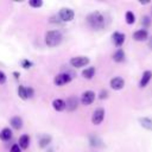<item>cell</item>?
I'll list each match as a JSON object with an SVG mask.
<instances>
[{
    "label": "cell",
    "mask_w": 152,
    "mask_h": 152,
    "mask_svg": "<svg viewBox=\"0 0 152 152\" xmlns=\"http://www.w3.org/2000/svg\"><path fill=\"white\" fill-rule=\"evenodd\" d=\"M151 78H152V71H151V70H146V71H144V72H142V76H141V80H140L139 86H140L141 88H145V87L150 83Z\"/></svg>",
    "instance_id": "obj_14"
},
{
    "label": "cell",
    "mask_w": 152,
    "mask_h": 152,
    "mask_svg": "<svg viewBox=\"0 0 152 152\" xmlns=\"http://www.w3.org/2000/svg\"><path fill=\"white\" fill-rule=\"evenodd\" d=\"M90 62V59L87 57V56H75V57H71L70 58V65L74 66V68H83L86 65H88Z\"/></svg>",
    "instance_id": "obj_4"
},
{
    "label": "cell",
    "mask_w": 152,
    "mask_h": 152,
    "mask_svg": "<svg viewBox=\"0 0 152 152\" xmlns=\"http://www.w3.org/2000/svg\"><path fill=\"white\" fill-rule=\"evenodd\" d=\"M107 97H108V91H107L106 89H102V90L100 91V94H99V99L104 100V99H107Z\"/></svg>",
    "instance_id": "obj_27"
},
{
    "label": "cell",
    "mask_w": 152,
    "mask_h": 152,
    "mask_svg": "<svg viewBox=\"0 0 152 152\" xmlns=\"http://www.w3.org/2000/svg\"><path fill=\"white\" fill-rule=\"evenodd\" d=\"M74 17H75V12H74L71 8L63 7V8H61L59 12H58V18H59V20L63 21V23H69V21H71V20L74 19Z\"/></svg>",
    "instance_id": "obj_5"
},
{
    "label": "cell",
    "mask_w": 152,
    "mask_h": 152,
    "mask_svg": "<svg viewBox=\"0 0 152 152\" xmlns=\"http://www.w3.org/2000/svg\"><path fill=\"white\" fill-rule=\"evenodd\" d=\"M82 76H83L86 80H91V78L95 76V68H94V66H88V68L83 69Z\"/></svg>",
    "instance_id": "obj_19"
},
{
    "label": "cell",
    "mask_w": 152,
    "mask_h": 152,
    "mask_svg": "<svg viewBox=\"0 0 152 152\" xmlns=\"http://www.w3.org/2000/svg\"><path fill=\"white\" fill-rule=\"evenodd\" d=\"M51 140H52L51 135L43 133V134H40V135L38 137V145H39L40 148H45V147H48V146L50 145Z\"/></svg>",
    "instance_id": "obj_12"
},
{
    "label": "cell",
    "mask_w": 152,
    "mask_h": 152,
    "mask_svg": "<svg viewBox=\"0 0 152 152\" xmlns=\"http://www.w3.org/2000/svg\"><path fill=\"white\" fill-rule=\"evenodd\" d=\"M104 114H106V112H104V109L103 108H96L95 110H94V113H93V115H91V122L94 124V125H100V124H102V121H103V119H104Z\"/></svg>",
    "instance_id": "obj_7"
},
{
    "label": "cell",
    "mask_w": 152,
    "mask_h": 152,
    "mask_svg": "<svg viewBox=\"0 0 152 152\" xmlns=\"http://www.w3.org/2000/svg\"><path fill=\"white\" fill-rule=\"evenodd\" d=\"M71 80H72V75L71 74H69V72H61V74L55 76L53 83L57 87H62V86H65V84L70 83Z\"/></svg>",
    "instance_id": "obj_3"
},
{
    "label": "cell",
    "mask_w": 152,
    "mask_h": 152,
    "mask_svg": "<svg viewBox=\"0 0 152 152\" xmlns=\"http://www.w3.org/2000/svg\"><path fill=\"white\" fill-rule=\"evenodd\" d=\"M12 135H13L12 129L8 128V127H5V128H2V129L0 131V139H1L2 141H8V140H11V139H12Z\"/></svg>",
    "instance_id": "obj_17"
},
{
    "label": "cell",
    "mask_w": 152,
    "mask_h": 152,
    "mask_svg": "<svg viewBox=\"0 0 152 152\" xmlns=\"http://www.w3.org/2000/svg\"><path fill=\"white\" fill-rule=\"evenodd\" d=\"M86 20H87L88 26L93 30H101L106 25V18L99 11H95V12H91L90 14H88Z\"/></svg>",
    "instance_id": "obj_1"
},
{
    "label": "cell",
    "mask_w": 152,
    "mask_h": 152,
    "mask_svg": "<svg viewBox=\"0 0 152 152\" xmlns=\"http://www.w3.org/2000/svg\"><path fill=\"white\" fill-rule=\"evenodd\" d=\"M151 18L150 17H147V15H144L142 17V19H141V24H142V27H144V30H146V28H148L150 26H151Z\"/></svg>",
    "instance_id": "obj_23"
},
{
    "label": "cell",
    "mask_w": 152,
    "mask_h": 152,
    "mask_svg": "<svg viewBox=\"0 0 152 152\" xmlns=\"http://www.w3.org/2000/svg\"><path fill=\"white\" fill-rule=\"evenodd\" d=\"M45 44L49 46V48H55V46H58L62 40H63V34L59 30H51V31H48L45 33Z\"/></svg>",
    "instance_id": "obj_2"
},
{
    "label": "cell",
    "mask_w": 152,
    "mask_h": 152,
    "mask_svg": "<svg viewBox=\"0 0 152 152\" xmlns=\"http://www.w3.org/2000/svg\"><path fill=\"white\" fill-rule=\"evenodd\" d=\"M28 6H31L32 8H39L43 6V1L42 0H30Z\"/></svg>",
    "instance_id": "obj_24"
},
{
    "label": "cell",
    "mask_w": 152,
    "mask_h": 152,
    "mask_svg": "<svg viewBox=\"0 0 152 152\" xmlns=\"http://www.w3.org/2000/svg\"><path fill=\"white\" fill-rule=\"evenodd\" d=\"M13 75H14V77H15V78H18V77L20 76V74H19V72H17V71H14V72H13Z\"/></svg>",
    "instance_id": "obj_30"
},
{
    "label": "cell",
    "mask_w": 152,
    "mask_h": 152,
    "mask_svg": "<svg viewBox=\"0 0 152 152\" xmlns=\"http://www.w3.org/2000/svg\"><path fill=\"white\" fill-rule=\"evenodd\" d=\"M52 108L56 112H63L65 110V101L62 99H55L52 101Z\"/></svg>",
    "instance_id": "obj_15"
},
{
    "label": "cell",
    "mask_w": 152,
    "mask_h": 152,
    "mask_svg": "<svg viewBox=\"0 0 152 152\" xmlns=\"http://www.w3.org/2000/svg\"><path fill=\"white\" fill-rule=\"evenodd\" d=\"M151 14H152V8H151Z\"/></svg>",
    "instance_id": "obj_31"
},
{
    "label": "cell",
    "mask_w": 152,
    "mask_h": 152,
    "mask_svg": "<svg viewBox=\"0 0 152 152\" xmlns=\"http://www.w3.org/2000/svg\"><path fill=\"white\" fill-rule=\"evenodd\" d=\"M26 93H27V97L28 99H32L34 96V90L32 87H26Z\"/></svg>",
    "instance_id": "obj_26"
},
{
    "label": "cell",
    "mask_w": 152,
    "mask_h": 152,
    "mask_svg": "<svg viewBox=\"0 0 152 152\" xmlns=\"http://www.w3.org/2000/svg\"><path fill=\"white\" fill-rule=\"evenodd\" d=\"M109 86L113 90H121L125 87V80L122 77H119V76L113 77L109 82Z\"/></svg>",
    "instance_id": "obj_10"
},
{
    "label": "cell",
    "mask_w": 152,
    "mask_h": 152,
    "mask_svg": "<svg viewBox=\"0 0 152 152\" xmlns=\"http://www.w3.org/2000/svg\"><path fill=\"white\" fill-rule=\"evenodd\" d=\"M133 39L137 40V42L147 40V39H148V32H147V30H144V28L137 30V31L133 33Z\"/></svg>",
    "instance_id": "obj_11"
},
{
    "label": "cell",
    "mask_w": 152,
    "mask_h": 152,
    "mask_svg": "<svg viewBox=\"0 0 152 152\" xmlns=\"http://www.w3.org/2000/svg\"><path fill=\"white\" fill-rule=\"evenodd\" d=\"M95 97H96V94L93 90H86V91L82 93L80 102L82 104H84V106H89L95 101Z\"/></svg>",
    "instance_id": "obj_6"
},
{
    "label": "cell",
    "mask_w": 152,
    "mask_h": 152,
    "mask_svg": "<svg viewBox=\"0 0 152 152\" xmlns=\"http://www.w3.org/2000/svg\"><path fill=\"white\" fill-rule=\"evenodd\" d=\"M6 81H7V76H6V74H5L4 71L0 70V84H5Z\"/></svg>",
    "instance_id": "obj_28"
},
{
    "label": "cell",
    "mask_w": 152,
    "mask_h": 152,
    "mask_svg": "<svg viewBox=\"0 0 152 152\" xmlns=\"http://www.w3.org/2000/svg\"><path fill=\"white\" fill-rule=\"evenodd\" d=\"M10 152H21V148L19 147V145H18V144H14V145H12V147H11Z\"/></svg>",
    "instance_id": "obj_29"
},
{
    "label": "cell",
    "mask_w": 152,
    "mask_h": 152,
    "mask_svg": "<svg viewBox=\"0 0 152 152\" xmlns=\"http://www.w3.org/2000/svg\"><path fill=\"white\" fill-rule=\"evenodd\" d=\"M17 93H18V96L21 99V100H27V93H26V87L24 86H19L18 89H17Z\"/></svg>",
    "instance_id": "obj_22"
},
{
    "label": "cell",
    "mask_w": 152,
    "mask_h": 152,
    "mask_svg": "<svg viewBox=\"0 0 152 152\" xmlns=\"http://www.w3.org/2000/svg\"><path fill=\"white\" fill-rule=\"evenodd\" d=\"M125 20H126V23L128 25L134 24L135 23V15H134V13L132 11H127L126 14H125Z\"/></svg>",
    "instance_id": "obj_21"
},
{
    "label": "cell",
    "mask_w": 152,
    "mask_h": 152,
    "mask_svg": "<svg viewBox=\"0 0 152 152\" xmlns=\"http://www.w3.org/2000/svg\"><path fill=\"white\" fill-rule=\"evenodd\" d=\"M139 122H140V125H141L144 128L152 131V119H148V118H140V119H139Z\"/></svg>",
    "instance_id": "obj_20"
},
{
    "label": "cell",
    "mask_w": 152,
    "mask_h": 152,
    "mask_svg": "<svg viewBox=\"0 0 152 152\" xmlns=\"http://www.w3.org/2000/svg\"><path fill=\"white\" fill-rule=\"evenodd\" d=\"M10 125H11V127H12L13 129L19 131V129L23 128V119H21L20 116H18V115L12 116L11 120H10Z\"/></svg>",
    "instance_id": "obj_13"
},
{
    "label": "cell",
    "mask_w": 152,
    "mask_h": 152,
    "mask_svg": "<svg viewBox=\"0 0 152 152\" xmlns=\"http://www.w3.org/2000/svg\"><path fill=\"white\" fill-rule=\"evenodd\" d=\"M18 145L21 150H26L30 146V137L27 134H23L20 135L19 140H18Z\"/></svg>",
    "instance_id": "obj_16"
},
{
    "label": "cell",
    "mask_w": 152,
    "mask_h": 152,
    "mask_svg": "<svg viewBox=\"0 0 152 152\" xmlns=\"http://www.w3.org/2000/svg\"><path fill=\"white\" fill-rule=\"evenodd\" d=\"M78 102H80V100H78V97H76L75 95L69 96V97L66 99V101H65V109H66L68 112H74V110H76L77 107H78Z\"/></svg>",
    "instance_id": "obj_8"
},
{
    "label": "cell",
    "mask_w": 152,
    "mask_h": 152,
    "mask_svg": "<svg viewBox=\"0 0 152 152\" xmlns=\"http://www.w3.org/2000/svg\"><path fill=\"white\" fill-rule=\"evenodd\" d=\"M32 65H33V63H32L30 59H26V58H25V59L21 61V66H23L24 69H30Z\"/></svg>",
    "instance_id": "obj_25"
},
{
    "label": "cell",
    "mask_w": 152,
    "mask_h": 152,
    "mask_svg": "<svg viewBox=\"0 0 152 152\" xmlns=\"http://www.w3.org/2000/svg\"><path fill=\"white\" fill-rule=\"evenodd\" d=\"M125 38H126L125 33L119 32V31H115V32L112 34V40H113L114 45H115L116 48H119V49H120V48L122 46V44L125 43Z\"/></svg>",
    "instance_id": "obj_9"
},
{
    "label": "cell",
    "mask_w": 152,
    "mask_h": 152,
    "mask_svg": "<svg viewBox=\"0 0 152 152\" xmlns=\"http://www.w3.org/2000/svg\"><path fill=\"white\" fill-rule=\"evenodd\" d=\"M113 59H114V62H116V63H122V62L126 59L125 51H124L122 49H118V50L114 52V55H113Z\"/></svg>",
    "instance_id": "obj_18"
}]
</instances>
